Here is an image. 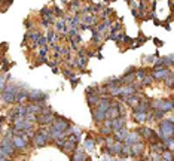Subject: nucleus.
Masks as SVG:
<instances>
[{
  "label": "nucleus",
  "instance_id": "obj_14",
  "mask_svg": "<svg viewBox=\"0 0 174 161\" xmlns=\"http://www.w3.org/2000/svg\"><path fill=\"white\" fill-rule=\"evenodd\" d=\"M95 22H97V18H95L94 15H91V14L85 15V16H83V19H82V24L88 26V27H92V26L95 24Z\"/></svg>",
  "mask_w": 174,
  "mask_h": 161
},
{
  "label": "nucleus",
  "instance_id": "obj_10",
  "mask_svg": "<svg viewBox=\"0 0 174 161\" xmlns=\"http://www.w3.org/2000/svg\"><path fill=\"white\" fill-rule=\"evenodd\" d=\"M128 130H126V127L125 128H122V130H119V131H116V133H113V139H115V142H121V143H124V140L126 139V136H128Z\"/></svg>",
  "mask_w": 174,
  "mask_h": 161
},
{
  "label": "nucleus",
  "instance_id": "obj_27",
  "mask_svg": "<svg viewBox=\"0 0 174 161\" xmlns=\"http://www.w3.org/2000/svg\"><path fill=\"white\" fill-rule=\"evenodd\" d=\"M164 82H165V84L168 85V88H173V82H174V75H173V72H171V73L168 75V78H167V79H165Z\"/></svg>",
  "mask_w": 174,
  "mask_h": 161
},
{
  "label": "nucleus",
  "instance_id": "obj_7",
  "mask_svg": "<svg viewBox=\"0 0 174 161\" xmlns=\"http://www.w3.org/2000/svg\"><path fill=\"white\" fill-rule=\"evenodd\" d=\"M171 73V70H168V69H159V70H153V75H152V78L156 79V81H165L168 78V75Z\"/></svg>",
  "mask_w": 174,
  "mask_h": 161
},
{
  "label": "nucleus",
  "instance_id": "obj_34",
  "mask_svg": "<svg viewBox=\"0 0 174 161\" xmlns=\"http://www.w3.org/2000/svg\"><path fill=\"white\" fill-rule=\"evenodd\" d=\"M43 63H48V58L46 57H39V60H37V64H43Z\"/></svg>",
  "mask_w": 174,
  "mask_h": 161
},
{
  "label": "nucleus",
  "instance_id": "obj_1",
  "mask_svg": "<svg viewBox=\"0 0 174 161\" xmlns=\"http://www.w3.org/2000/svg\"><path fill=\"white\" fill-rule=\"evenodd\" d=\"M174 134V124H173V118L168 119H162L159 122V134H158V139L162 143L167 137H173Z\"/></svg>",
  "mask_w": 174,
  "mask_h": 161
},
{
  "label": "nucleus",
  "instance_id": "obj_15",
  "mask_svg": "<svg viewBox=\"0 0 174 161\" xmlns=\"http://www.w3.org/2000/svg\"><path fill=\"white\" fill-rule=\"evenodd\" d=\"M24 100H28V91L27 89H23V91L18 89V93L15 96V102L21 103V102H24Z\"/></svg>",
  "mask_w": 174,
  "mask_h": 161
},
{
  "label": "nucleus",
  "instance_id": "obj_9",
  "mask_svg": "<svg viewBox=\"0 0 174 161\" xmlns=\"http://www.w3.org/2000/svg\"><path fill=\"white\" fill-rule=\"evenodd\" d=\"M92 118H94L95 122H103L106 119V110L100 109V107H95V110L92 112Z\"/></svg>",
  "mask_w": 174,
  "mask_h": 161
},
{
  "label": "nucleus",
  "instance_id": "obj_25",
  "mask_svg": "<svg viewBox=\"0 0 174 161\" xmlns=\"http://www.w3.org/2000/svg\"><path fill=\"white\" fill-rule=\"evenodd\" d=\"M134 76H136V79H140V81H141V79L146 76V70H144V69H138V70H136Z\"/></svg>",
  "mask_w": 174,
  "mask_h": 161
},
{
  "label": "nucleus",
  "instance_id": "obj_17",
  "mask_svg": "<svg viewBox=\"0 0 174 161\" xmlns=\"http://www.w3.org/2000/svg\"><path fill=\"white\" fill-rule=\"evenodd\" d=\"M86 99H88V104H89V106H92V107H95V106L98 104V102H100V97H98L97 94L86 96Z\"/></svg>",
  "mask_w": 174,
  "mask_h": 161
},
{
  "label": "nucleus",
  "instance_id": "obj_18",
  "mask_svg": "<svg viewBox=\"0 0 174 161\" xmlns=\"http://www.w3.org/2000/svg\"><path fill=\"white\" fill-rule=\"evenodd\" d=\"M129 155H131V148H129L128 145H122V149H121L119 157L121 158H128Z\"/></svg>",
  "mask_w": 174,
  "mask_h": 161
},
{
  "label": "nucleus",
  "instance_id": "obj_13",
  "mask_svg": "<svg viewBox=\"0 0 174 161\" xmlns=\"http://www.w3.org/2000/svg\"><path fill=\"white\" fill-rule=\"evenodd\" d=\"M128 106H131V107H136L138 103H140V97L137 96V94H133V96H129V97H126L125 100H124Z\"/></svg>",
  "mask_w": 174,
  "mask_h": 161
},
{
  "label": "nucleus",
  "instance_id": "obj_19",
  "mask_svg": "<svg viewBox=\"0 0 174 161\" xmlns=\"http://www.w3.org/2000/svg\"><path fill=\"white\" fill-rule=\"evenodd\" d=\"M83 146H85V149H88V151H94V148H95V140L89 137V139H86V140H85Z\"/></svg>",
  "mask_w": 174,
  "mask_h": 161
},
{
  "label": "nucleus",
  "instance_id": "obj_12",
  "mask_svg": "<svg viewBox=\"0 0 174 161\" xmlns=\"http://www.w3.org/2000/svg\"><path fill=\"white\" fill-rule=\"evenodd\" d=\"M55 30L60 31V33H62L64 36H66V33L69 31V29H67V26H66V21H64V19L55 21Z\"/></svg>",
  "mask_w": 174,
  "mask_h": 161
},
{
  "label": "nucleus",
  "instance_id": "obj_4",
  "mask_svg": "<svg viewBox=\"0 0 174 161\" xmlns=\"http://www.w3.org/2000/svg\"><path fill=\"white\" fill-rule=\"evenodd\" d=\"M18 89H19V88H16L15 85L5 87V89L2 91V97H3V100H5L6 103L15 102V96H16V93H18Z\"/></svg>",
  "mask_w": 174,
  "mask_h": 161
},
{
  "label": "nucleus",
  "instance_id": "obj_33",
  "mask_svg": "<svg viewBox=\"0 0 174 161\" xmlns=\"http://www.w3.org/2000/svg\"><path fill=\"white\" fill-rule=\"evenodd\" d=\"M62 75H64V78H66V79H70V78L73 76V73H72L70 70H64V72H62Z\"/></svg>",
  "mask_w": 174,
  "mask_h": 161
},
{
  "label": "nucleus",
  "instance_id": "obj_24",
  "mask_svg": "<svg viewBox=\"0 0 174 161\" xmlns=\"http://www.w3.org/2000/svg\"><path fill=\"white\" fill-rule=\"evenodd\" d=\"M150 117H152V118H155V119H162V118H165V112H162V110H158V109H156L153 113L150 115Z\"/></svg>",
  "mask_w": 174,
  "mask_h": 161
},
{
  "label": "nucleus",
  "instance_id": "obj_32",
  "mask_svg": "<svg viewBox=\"0 0 174 161\" xmlns=\"http://www.w3.org/2000/svg\"><path fill=\"white\" fill-rule=\"evenodd\" d=\"M5 84H6V78L5 76H0V93L5 89V87H6Z\"/></svg>",
  "mask_w": 174,
  "mask_h": 161
},
{
  "label": "nucleus",
  "instance_id": "obj_21",
  "mask_svg": "<svg viewBox=\"0 0 174 161\" xmlns=\"http://www.w3.org/2000/svg\"><path fill=\"white\" fill-rule=\"evenodd\" d=\"M100 133H101V136H104V137H109V136L113 134L112 128H110V127H106V125H103V127L100 128Z\"/></svg>",
  "mask_w": 174,
  "mask_h": 161
},
{
  "label": "nucleus",
  "instance_id": "obj_20",
  "mask_svg": "<svg viewBox=\"0 0 174 161\" xmlns=\"http://www.w3.org/2000/svg\"><path fill=\"white\" fill-rule=\"evenodd\" d=\"M75 146H76V143H75V142H72V140H66V142L62 143V146H61V148H62L64 151H73V149H75Z\"/></svg>",
  "mask_w": 174,
  "mask_h": 161
},
{
  "label": "nucleus",
  "instance_id": "obj_23",
  "mask_svg": "<svg viewBox=\"0 0 174 161\" xmlns=\"http://www.w3.org/2000/svg\"><path fill=\"white\" fill-rule=\"evenodd\" d=\"M109 29H110V34H116L121 30V21L119 22H112V26Z\"/></svg>",
  "mask_w": 174,
  "mask_h": 161
},
{
  "label": "nucleus",
  "instance_id": "obj_29",
  "mask_svg": "<svg viewBox=\"0 0 174 161\" xmlns=\"http://www.w3.org/2000/svg\"><path fill=\"white\" fill-rule=\"evenodd\" d=\"M48 51H49V48H48V47H43V48H40V51H39V57H46Z\"/></svg>",
  "mask_w": 174,
  "mask_h": 161
},
{
  "label": "nucleus",
  "instance_id": "obj_3",
  "mask_svg": "<svg viewBox=\"0 0 174 161\" xmlns=\"http://www.w3.org/2000/svg\"><path fill=\"white\" fill-rule=\"evenodd\" d=\"M48 140H51V134H49V131L43 130V128H42L40 131H37L36 136H34V145H36L37 148H40V146H43V145H46Z\"/></svg>",
  "mask_w": 174,
  "mask_h": 161
},
{
  "label": "nucleus",
  "instance_id": "obj_38",
  "mask_svg": "<svg viewBox=\"0 0 174 161\" xmlns=\"http://www.w3.org/2000/svg\"><path fill=\"white\" fill-rule=\"evenodd\" d=\"M133 15H134V16H138V12H137V9H133Z\"/></svg>",
  "mask_w": 174,
  "mask_h": 161
},
{
  "label": "nucleus",
  "instance_id": "obj_30",
  "mask_svg": "<svg viewBox=\"0 0 174 161\" xmlns=\"http://www.w3.org/2000/svg\"><path fill=\"white\" fill-rule=\"evenodd\" d=\"M79 81H80V78H79V76H75V75H73V76L70 78V82H72V87L75 88V87L77 85V82H79Z\"/></svg>",
  "mask_w": 174,
  "mask_h": 161
},
{
  "label": "nucleus",
  "instance_id": "obj_11",
  "mask_svg": "<svg viewBox=\"0 0 174 161\" xmlns=\"http://www.w3.org/2000/svg\"><path fill=\"white\" fill-rule=\"evenodd\" d=\"M72 161H88V155H86L82 149H76L75 151V154H73V157H72Z\"/></svg>",
  "mask_w": 174,
  "mask_h": 161
},
{
  "label": "nucleus",
  "instance_id": "obj_28",
  "mask_svg": "<svg viewBox=\"0 0 174 161\" xmlns=\"http://www.w3.org/2000/svg\"><path fill=\"white\" fill-rule=\"evenodd\" d=\"M46 43H48V40H46V37H45V36H40V37H39L37 45H40V47L43 48V47H46Z\"/></svg>",
  "mask_w": 174,
  "mask_h": 161
},
{
  "label": "nucleus",
  "instance_id": "obj_22",
  "mask_svg": "<svg viewBox=\"0 0 174 161\" xmlns=\"http://www.w3.org/2000/svg\"><path fill=\"white\" fill-rule=\"evenodd\" d=\"M161 60H162V64H164V67H165V66H168V67H173V54H170V55H167V57H162Z\"/></svg>",
  "mask_w": 174,
  "mask_h": 161
},
{
  "label": "nucleus",
  "instance_id": "obj_31",
  "mask_svg": "<svg viewBox=\"0 0 174 161\" xmlns=\"http://www.w3.org/2000/svg\"><path fill=\"white\" fill-rule=\"evenodd\" d=\"M159 69H164V64H162V60L159 58L156 63H155V66H153V70H159Z\"/></svg>",
  "mask_w": 174,
  "mask_h": 161
},
{
  "label": "nucleus",
  "instance_id": "obj_16",
  "mask_svg": "<svg viewBox=\"0 0 174 161\" xmlns=\"http://www.w3.org/2000/svg\"><path fill=\"white\" fill-rule=\"evenodd\" d=\"M146 119H147V113H137V112H134V121L137 124H143Z\"/></svg>",
  "mask_w": 174,
  "mask_h": 161
},
{
  "label": "nucleus",
  "instance_id": "obj_6",
  "mask_svg": "<svg viewBox=\"0 0 174 161\" xmlns=\"http://www.w3.org/2000/svg\"><path fill=\"white\" fill-rule=\"evenodd\" d=\"M125 124H126V119H125V117H118V118L112 119L110 128H112V131H113V133H116V131H119V130L125 128Z\"/></svg>",
  "mask_w": 174,
  "mask_h": 161
},
{
  "label": "nucleus",
  "instance_id": "obj_39",
  "mask_svg": "<svg viewBox=\"0 0 174 161\" xmlns=\"http://www.w3.org/2000/svg\"><path fill=\"white\" fill-rule=\"evenodd\" d=\"M0 161H8L6 158H0Z\"/></svg>",
  "mask_w": 174,
  "mask_h": 161
},
{
  "label": "nucleus",
  "instance_id": "obj_37",
  "mask_svg": "<svg viewBox=\"0 0 174 161\" xmlns=\"http://www.w3.org/2000/svg\"><path fill=\"white\" fill-rule=\"evenodd\" d=\"M153 42H155V43L158 45V47H161V45H162V42H161L159 39H153Z\"/></svg>",
  "mask_w": 174,
  "mask_h": 161
},
{
  "label": "nucleus",
  "instance_id": "obj_8",
  "mask_svg": "<svg viewBox=\"0 0 174 161\" xmlns=\"http://www.w3.org/2000/svg\"><path fill=\"white\" fill-rule=\"evenodd\" d=\"M129 148H131V157H134V158H140L144 152V145L141 142H138L136 145H131Z\"/></svg>",
  "mask_w": 174,
  "mask_h": 161
},
{
  "label": "nucleus",
  "instance_id": "obj_5",
  "mask_svg": "<svg viewBox=\"0 0 174 161\" xmlns=\"http://www.w3.org/2000/svg\"><path fill=\"white\" fill-rule=\"evenodd\" d=\"M140 139H141V136H140V133H138L137 130H136V131H131V133H128L126 139L124 140V145H128V146L136 145V143L140 142Z\"/></svg>",
  "mask_w": 174,
  "mask_h": 161
},
{
  "label": "nucleus",
  "instance_id": "obj_35",
  "mask_svg": "<svg viewBox=\"0 0 174 161\" xmlns=\"http://www.w3.org/2000/svg\"><path fill=\"white\" fill-rule=\"evenodd\" d=\"M122 39H124V42H125V43H133V42H134V39H131L129 36H124Z\"/></svg>",
  "mask_w": 174,
  "mask_h": 161
},
{
  "label": "nucleus",
  "instance_id": "obj_26",
  "mask_svg": "<svg viewBox=\"0 0 174 161\" xmlns=\"http://www.w3.org/2000/svg\"><path fill=\"white\" fill-rule=\"evenodd\" d=\"M152 81H153V78H152V75H146L143 79H141V85H144V87H147V85H150L152 84Z\"/></svg>",
  "mask_w": 174,
  "mask_h": 161
},
{
  "label": "nucleus",
  "instance_id": "obj_36",
  "mask_svg": "<svg viewBox=\"0 0 174 161\" xmlns=\"http://www.w3.org/2000/svg\"><path fill=\"white\" fill-rule=\"evenodd\" d=\"M54 12H55L57 15H60V16H62V12H61V9H60V8H57V6H55V8H54Z\"/></svg>",
  "mask_w": 174,
  "mask_h": 161
},
{
  "label": "nucleus",
  "instance_id": "obj_2",
  "mask_svg": "<svg viewBox=\"0 0 174 161\" xmlns=\"http://www.w3.org/2000/svg\"><path fill=\"white\" fill-rule=\"evenodd\" d=\"M70 127V122L69 119H66L64 117H61V115H57V117H54V121H52V127L54 130L60 131V133H66L67 128Z\"/></svg>",
  "mask_w": 174,
  "mask_h": 161
}]
</instances>
